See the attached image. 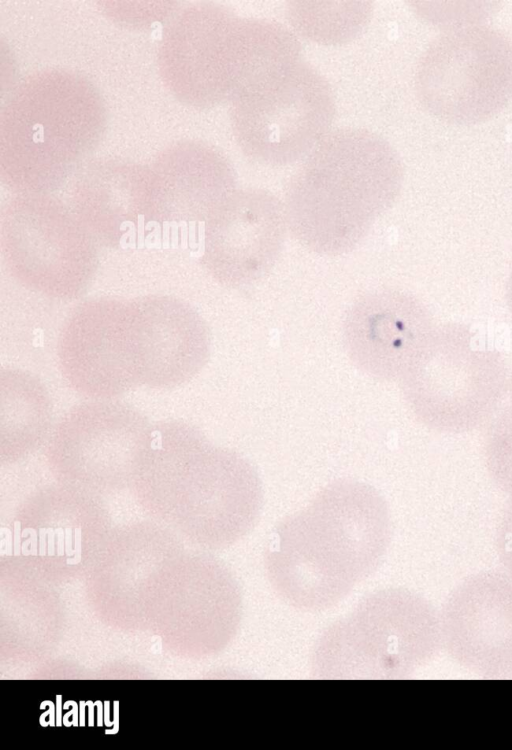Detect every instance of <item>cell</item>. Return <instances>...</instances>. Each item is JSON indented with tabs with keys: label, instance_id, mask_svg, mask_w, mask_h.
I'll return each mask as SVG.
<instances>
[{
	"label": "cell",
	"instance_id": "10",
	"mask_svg": "<svg viewBox=\"0 0 512 750\" xmlns=\"http://www.w3.org/2000/svg\"><path fill=\"white\" fill-rule=\"evenodd\" d=\"M263 504L260 477L239 453L210 443L177 490L168 520L220 547L246 535Z\"/></svg>",
	"mask_w": 512,
	"mask_h": 750
},
{
	"label": "cell",
	"instance_id": "26",
	"mask_svg": "<svg viewBox=\"0 0 512 750\" xmlns=\"http://www.w3.org/2000/svg\"><path fill=\"white\" fill-rule=\"evenodd\" d=\"M94 705L95 707H97V726H103L104 703H102L100 700H97L94 702Z\"/></svg>",
	"mask_w": 512,
	"mask_h": 750
},
{
	"label": "cell",
	"instance_id": "21",
	"mask_svg": "<svg viewBox=\"0 0 512 750\" xmlns=\"http://www.w3.org/2000/svg\"><path fill=\"white\" fill-rule=\"evenodd\" d=\"M410 4L417 16L442 31L484 24L497 9L495 1L414 0Z\"/></svg>",
	"mask_w": 512,
	"mask_h": 750
},
{
	"label": "cell",
	"instance_id": "6",
	"mask_svg": "<svg viewBox=\"0 0 512 750\" xmlns=\"http://www.w3.org/2000/svg\"><path fill=\"white\" fill-rule=\"evenodd\" d=\"M414 89L440 121L474 125L493 118L512 99V37L487 23L441 31L417 62Z\"/></svg>",
	"mask_w": 512,
	"mask_h": 750
},
{
	"label": "cell",
	"instance_id": "31",
	"mask_svg": "<svg viewBox=\"0 0 512 750\" xmlns=\"http://www.w3.org/2000/svg\"><path fill=\"white\" fill-rule=\"evenodd\" d=\"M507 299H508L509 307L512 311V273L510 275L508 286H507Z\"/></svg>",
	"mask_w": 512,
	"mask_h": 750
},
{
	"label": "cell",
	"instance_id": "17",
	"mask_svg": "<svg viewBox=\"0 0 512 750\" xmlns=\"http://www.w3.org/2000/svg\"><path fill=\"white\" fill-rule=\"evenodd\" d=\"M54 406L45 383L31 371H0V461L11 465L46 445L54 427Z\"/></svg>",
	"mask_w": 512,
	"mask_h": 750
},
{
	"label": "cell",
	"instance_id": "27",
	"mask_svg": "<svg viewBox=\"0 0 512 750\" xmlns=\"http://www.w3.org/2000/svg\"><path fill=\"white\" fill-rule=\"evenodd\" d=\"M61 698H62L61 695H57L56 696V699H57V704H56V707H57V709H56L57 710L56 711V726H61L63 724L62 723L63 716H62V712H61V709L63 708V705L61 704Z\"/></svg>",
	"mask_w": 512,
	"mask_h": 750
},
{
	"label": "cell",
	"instance_id": "15",
	"mask_svg": "<svg viewBox=\"0 0 512 750\" xmlns=\"http://www.w3.org/2000/svg\"><path fill=\"white\" fill-rule=\"evenodd\" d=\"M20 503L13 520L16 556L78 565L87 539L98 536L108 520L102 496L58 481L35 489Z\"/></svg>",
	"mask_w": 512,
	"mask_h": 750
},
{
	"label": "cell",
	"instance_id": "20",
	"mask_svg": "<svg viewBox=\"0 0 512 750\" xmlns=\"http://www.w3.org/2000/svg\"><path fill=\"white\" fill-rule=\"evenodd\" d=\"M483 455L490 478L500 490L512 497V403L489 421Z\"/></svg>",
	"mask_w": 512,
	"mask_h": 750
},
{
	"label": "cell",
	"instance_id": "14",
	"mask_svg": "<svg viewBox=\"0 0 512 750\" xmlns=\"http://www.w3.org/2000/svg\"><path fill=\"white\" fill-rule=\"evenodd\" d=\"M141 386L180 387L197 376L211 352L209 328L187 301L164 294L132 299Z\"/></svg>",
	"mask_w": 512,
	"mask_h": 750
},
{
	"label": "cell",
	"instance_id": "2",
	"mask_svg": "<svg viewBox=\"0 0 512 750\" xmlns=\"http://www.w3.org/2000/svg\"><path fill=\"white\" fill-rule=\"evenodd\" d=\"M404 182L396 148L368 128L332 129L286 183L288 231L327 256L353 250L394 204Z\"/></svg>",
	"mask_w": 512,
	"mask_h": 750
},
{
	"label": "cell",
	"instance_id": "22",
	"mask_svg": "<svg viewBox=\"0 0 512 750\" xmlns=\"http://www.w3.org/2000/svg\"><path fill=\"white\" fill-rule=\"evenodd\" d=\"M496 552L503 571L512 577V497L504 505L497 525Z\"/></svg>",
	"mask_w": 512,
	"mask_h": 750
},
{
	"label": "cell",
	"instance_id": "12",
	"mask_svg": "<svg viewBox=\"0 0 512 750\" xmlns=\"http://www.w3.org/2000/svg\"><path fill=\"white\" fill-rule=\"evenodd\" d=\"M432 329L422 301L401 289L381 288L351 304L343 321V343L360 371L389 381L400 379Z\"/></svg>",
	"mask_w": 512,
	"mask_h": 750
},
{
	"label": "cell",
	"instance_id": "7",
	"mask_svg": "<svg viewBox=\"0 0 512 750\" xmlns=\"http://www.w3.org/2000/svg\"><path fill=\"white\" fill-rule=\"evenodd\" d=\"M0 248L10 275L44 296L72 300L82 295L99 265V243L64 204L22 195L3 209Z\"/></svg>",
	"mask_w": 512,
	"mask_h": 750
},
{
	"label": "cell",
	"instance_id": "32",
	"mask_svg": "<svg viewBox=\"0 0 512 750\" xmlns=\"http://www.w3.org/2000/svg\"><path fill=\"white\" fill-rule=\"evenodd\" d=\"M508 394H509V396H510V403H512V377H511V379L509 380V385H508Z\"/></svg>",
	"mask_w": 512,
	"mask_h": 750
},
{
	"label": "cell",
	"instance_id": "19",
	"mask_svg": "<svg viewBox=\"0 0 512 750\" xmlns=\"http://www.w3.org/2000/svg\"><path fill=\"white\" fill-rule=\"evenodd\" d=\"M370 0H292L285 6L288 27L300 39L335 46L357 38L373 17Z\"/></svg>",
	"mask_w": 512,
	"mask_h": 750
},
{
	"label": "cell",
	"instance_id": "25",
	"mask_svg": "<svg viewBox=\"0 0 512 750\" xmlns=\"http://www.w3.org/2000/svg\"><path fill=\"white\" fill-rule=\"evenodd\" d=\"M114 728L113 729H106V734H115L119 731V701H114Z\"/></svg>",
	"mask_w": 512,
	"mask_h": 750
},
{
	"label": "cell",
	"instance_id": "1",
	"mask_svg": "<svg viewBox=\"0 0 512 750\" xmlns=\"http://www.w3.org/2000/svg\"><path fill=\"white\" fill-rule=\"evenodd\" d=\"M391 535L389 507L378 490L334 481L272 531L264 551L268 581L294 608L329 609L380 566Z\"/></svg>",
	"mask_w": 512,
	"mask_h": 750
},
{
	"label": "cell",
	"instance_id": "23",
	"mask_svg": "<svg viewBox=\"0 0 512 750\" xmlns=\"http://www.w3.org/2000/svg\"><path fill=\"white\" fill-rule=\"evenodd\" d=\"M484 678L488 679H512V653L490 671Z\"/></svg>",
	"mask_w": 512,
	"mask_h": 750
},
{
	"label": "cell",
	"instance_id": "8",
	"mask_svg": "<svg viewBox=\"0 0 512 750\" xmlns=\"http://www.w3.org/2000/svg\"><path fill=\"white\" fill-rule=\"evenodd\" d=\"M151 424L117 399L76 404L54 424L48 468L56 481L102 497L130 490Z\"/></svg>",
	"mask_w": 512,
	"mask_h": 750
},
{
	"label": "cell",
	"instance_id": "5",
	"mask_svg": "<svg viewBox=\"0 0 512 750\" xmlns=\"http://www.w3.org/2000/svg\"><path fill=\"white\" fill-rule=\"evenodd\" d=\"M336 99L328 79L299 59L265 74L231 100L241 151L267 166L300 162L332 130Z\"/></svg>",
	"mask_w": 512,
	"mask_h": 750
},
{
	"label": "cell",
	"instance_id": "30",
	"mask_svg": "<svg viewBox=\"0 0 512 750\" xmlns=\"http://www.w3.org/2000/svg\"><path fill=\"white\" fill-rule=\"evenodd\" d=\"M85 706L86 701L81 700L79 702V725L85 726Z\"/></svg>",
	"mask_w": 512,
	"mask_h": 750
},
{
	"label": "cell",
	"instance_id": "24",
	"mask_svg": "<svg viewBox=\"0 0 512 750\" xmlns=\"http://www.w3.org/2000/svg\"><path fill=\"white\" fill-rule=\"evenodd\" d=\"M47 705L49 706V709H47L43 714L40 715L39 723L43 727H47L48 725L55 726L56 711L54 703L50 700H44L40 705V709H45V706Z\"/></svg>",
	"mask_w": 512,
	"mask_h": 750
},
{
	"label": "cell",
	"instance_id": "13",
	"mask_svg": "<svg viewBox=\"0 0 512 750\" xmlns=\"http://www.w3.org/2000/svg\"><path fill=\"white\" fill-rule=\"evenodd\" d=\"M442 649L485 677L512 653V577L481 571L465 578L439 611Z\"/></svg>",
	"mask_w": 512,
	"mask_h": 750
},
{
	"label": "cell",
	"instance_id": "28",
	"mask_svg": "<svg viewBox=\"0 0 512 750\" xmlns=\"http://www.w3.org/2000/svg\"><path fill=\"white\" fill-rule=\"evenodd\" d=\"M86 706L88 707V725L94 726V702L88 700L86 701Z\"/></svg>",
	"mask_w": 512,
	"mask_h": 750
},
{
	"label": "cell",
	"instance_id": "29",
	"mask_svg": "<svg viewBox=\"0 0 512 750\" xmlns=\"http://www.w3.org/2000/svg\"><path fill=\"white\" fill-rule=\"evenodd\" d=\"M109 707H110V702L109 701H105L104 702V710H105L104 711V724L107 727H111V726L114 725V722L109 720L110 719L109 718V714H110Z\"/></svg>",
	"mask_w": 512,
	"mask_h": 750
},
{
	"label": "cell",
	"instance_id": "18",
	"mask_svg": "<svg viewBox=\"0 0 512 750\" xmlns=\"http://www.w3.org/2000/svg\"><path fill=\"white\" fill-rule=\"evenodd\" d=\"M73 204L99 245L117 247L140 217H150L151 182L127 174L88 178L76 186Z\"/></svg>",
	"mask_w": 512,
	"mask_h": 750
},
{
	"label": "cell",
	"instance_id": "3",
	"mask_svg": "<svg viewBox=\"0 0 512 750\" xmlns=\"http://www.w3.org/2000/svg\"><path fill=\"white\" fill-rule=\"evenodd\" d=\"M441 649L439 612L433 605L413 591L387 588L362 599L321 634L311 668L325 679L402 678Z\"/></svg>",
	"mask_w": 512,
	"mask_h": 750
},
{
	"label": "cell",
	"instance_id": "4",
	"mask_svg": "<svg viewBox=\"0 0 512 750\" xmlns=\"http://www.w3.org/2000/svg\"><path fill=\"white\" fill-rule=\"evenodd\" d=\"M404 399L425 426L449 434L487 424L508 393L502 357L463 327L432 330L400 377Z\"/></svg>",
	"mask_w": 512,
	"mask_h": 750
},
{
	"label": "cell",
	"instance_id": "16",
	"mask_svg": "<svg viewBox=\"0 0 512 750\" xmlns=\"http://www.w3.org/2000/svg\"><path fill=\"white\" fill-rule=\"evenodd\" d=\"M210 443L199 428L186 421L152 423L130 487L141 508L168 520L178 488Z\"/></svg>",
	"mask_w": 512,
	"mask_h": 750
},
{
	"label": "cell",
	"instance_id": "9",
	"mask_svg": "<svg viewBox=\"0 0 512 750\" xmlns=\"http://www.w3.org/2000/svg\"><path fill=\"white\" fill-rule=\"evenodd\" d=\"M57 359L66 383L89 400L117 399L141 386L132 299L79 303L60 329Z\"/></svg>",
	"mask_w": 512,
	"mask_h": 750
},
{
	"label": "cell",
	"instance_id": "11",
	"mask_svg": "<svg viewBox=\"0 0 512 750\" xmlns=\"http://www.w3.org/2000/svg\"><path fill=\"white\" fill-rule=\"evenodd\" d=\"M287 231L284 204L275 194L236 189L206 221L201 263L221 285L246 286L275 265Z\"/></svg>",
	"mask_w": 512,
	"mask_h": 750
}]
</instances>
